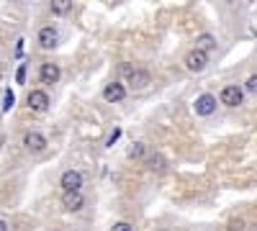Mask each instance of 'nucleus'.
<instances>
[{
	"mask_svg": "<svg viewBox=\"0 0 257 231\" xmlns=\"http://www.w3.org/2000/svg\"><path fill=\"white\" fill-rule=\"evenodd\" d=\"M185 70L188 72H193V75H201L206 67H208V54H203V52H198V49H190L188 54H185Z\"/></svg>",
	"mask_w": 257,
	"mask_h": 231,
	"instance_id": "f257e3e1",
	"label": "nucleus"
},
{
	"mask_svg": "<svg viewBox=\"0 0 257 231\" xmlns=\"http://www.w3.org/2000/svg\"><path fill=\"white\" fill-rule=\"evenodd\" d=\"M59 187L64 193H80V187H82V172L80 170H64L62 177H59Z\"/></svg>",
	"mask_w": 257,
	"mask_h": 231,
	"instance_id": "f03ea898",
	"label": "nucleus"
},
{
	"mask_svg": "<svg viewBox=\"0 0 257 231\" xmlns=\"http://www.w3.org/2000/svg\"><path fill=\"white\" fill-rule=\"evenodd\" d=\"M59 77H62L59 65H54V62H41V67H39V80H41V85H57Z\"/></svg>",
	"mask_w": 257,
	"mask_h": 231,
	"instance_id": "7ed1b4c3",
	"label": "nucleus"
},
{
	"mask_svg": "<svg viewBox=\"0 0 257 231\" xmlns=\"http://www.w3.org/2000/svg\"><path fill=\"white\" fill-rule=\"evenodd\" d=\"M36 41H39L41 49H54V47L59 44V31H57V26H41L39 34H36Z\"/></svg>",
	"mask_w": 257,
	"mask_h": 231,
	"instance_id": "20e7f679",
	"label": "nucleus"
},
{
	"mask_svg": "<svg viewBox=\"0 0 257 231\" xmlns=\"http://www.w3.org/2000/svg\"><path fill=\"white\" fill-rule=\"evenodd\" d=\"M219 100H221V106L237 108V106H242V100H244V90H242V88H237V85H226V88L221 90Z\"/></svg>",
	"mask_w": 257,
	"mask_h": 231,
	"instance_id": "39448f33",
	"label": "nucleus"
},
{
	"mask_svg": "<svg viewBox=\"0 0 257 231\" xmlns=\"http://www.w3.org/2000/svg\"><path fill=\"white\" fill-rule=\"evenodd\" d=\"M193 111H196V116H211L213 111H216V95H211V93H203L196 98V103H193Z\"/></svg>",
	"mask_w": 257,
	"mask_h": 231,
	"instance_id": "423d86ee",
	"label": "nucleus"
},
{
	"mask_svg": "<svg viewBox=\"0 0 257 231\" xmlns=\"http://www.w3.org/2000/svg\"><path fill=\"white\" fill-rule=\"evenodd\" d=\"M24 146H26L31 154H41L49 144H47V139L41 136L39 131H26V134H24Z\"/></svg>",
	"mask_w": 257,
	"mask_h": 231,
	"instance_id": "0eeeda50",
	"label": "nucleus"
},
{
	"mask_svg": "<svg viewBox=\"0 0 257 231\" xmlns=\"http://www.w3.org/2000/svg\"><path fill=\"white\" fill-rule=\"evenodd\" d=\"M26 103H29V108H31L34 113H44V111L49 108V95H47L44 90H31V93L26 95Z\"/></svg>",
	"mask_w": 257,
	"mask_h": 231,
	"instance_id": "6e6552de",
	"label": "nucleus"
},
{
	"mask_svg": "<svg viewBox=\"0 0 257 231\" xmlns=\"http://www.w3.org/2000/svg\"><path fill=\"white\" fill-rule=\"evenodd\" d=\"M123 98H126V85H121L118 80L108 82V85L103 88V100L105 103H121Z\"/></svg>",
	"mask_w": 257,
	"mask_h": 231,
	"instance_id": "1a4fd4ad",
	"label": "nucleus"
},
{
	"mask_svg": "<svg viewBox=\"0 0 257 231\" xmlns=\"http://www.w3.org/2000/svg\"><path fill=\"white\" fill-rule=\"evenodd\" d=\"M82 205H85V195H82V193H64V195H62V208H64L67 213L82 211Z\"/></svg>",
	"mask_w": 257,
	"mask_h": 231,
	"instance_id": "9d476101",
	"label": "nucleus"
},
{
	"mask_svg": "<svg viewBox=\"0 0 257 231\" xmlns=\"http://www.w3.org/2000/svg\"><path fill=\"white\" fill-rule=\"evenodd\" d=\"M126 82H128V88H134V90H144V88L152 85V75H149L147 70H142V67H137V72L128 77Z\"/></svg>",
	"mask_w": 257,
	"mask_h": 231,
	"instance_id": "9b49d317",
	"label": "nucleus"
},
{
	"mask_svg": "<svg viewBox=\"0 0 257 231\" xmlns=\"http://www.w3.org/2000/svg\"><path fill=\"white\" fill-rule=\"evenodd\" d=\"M147 170L149 172H165L167 170V159H165V154H160V152H155V154H149L147 157Z\"/></svg>",
	"mask_w": 257,
	"mask_h": 231,
	"instance_id": "f8f14e48",
	"label": "nucleus"
},
{
	"mask_svg": "<svg viewBox=\"0 0 257 231\" xmlns=\"http://www.w3.org/2000/svg\"><path fill=\"white\" fill-rule=\"evenodd\" d=\"M196 49H198V52H203V54L213 52V49H216V36H211V34H201V36L196 39Z\"/></svg>",
	"mask_w": 257,
	"mask_h": 231,
	"instance_id": "ddd939ff",
	"label": "nucleus"
},
{
	"mask_svg": "<svg viewBox=\"0 0 257 231\" xmlns=\"http://www.w3.org/2000/svg\"><path fill=\"white\" fill-rule=\"evenodd\" d=\"M144 152H147L144 141H134V144L126 149V157H128V159H142V157H144Z\"/></svg>",
	"mask_w": 257,
	"mask_h": 231,
	"instance_id": "4468645a",
	"label": "nucleus"
},
{
	"mask_svg": "<svg viewBox=\"0 0 257 231\" xmlns=\"http://www.w3.org/2000/svg\"><path fill=\"white\" fill-rule=\"evenodd\" d=\"M70 8H72L70 0H57V3H52V13H54V16H64Z\"/></svg>",
	"mask_w": 257,
	"mask_h": 231,
	"instance_id": "2eb2a0df",
	"label": "nucleus"
},
{
	"mask_svg": "<svg viewBox=\"0 0 257 231\" xmlns=\"http://www.w3.org/2000/svg\"><path fill=\"white\" fill-rule=\"evenodd\" d=\"M134 72H137V67L132 65V62H121V65H118V75H121L123 80H128Z\"/></svg>",
	"mask_w": 257,
	"mask_h": 231,
	"instance_id": "dca6fc26",
	"label": "nucleus"
},
{
	"mask_svg": "<svg viewBox=\"0 0 257 231\" xmlns=\"http://www.w3.org/2000/svg\"><path fill=\"white\" fill-rule=\"evenodd\" d=\"M13 106H16V95H13V90H6V95H3V113H8Z\"/></svg>",
	"mask_w": 257,
	"mask_h": 231,
	"instance_id": "f3484780",
	"label": "nucleus"
},
{
	"mask_svg": "<svg viewBox=\"0 0 257 231\" xmlns=\"http://www.w3.org/2000/svg\"><path fill=\"white\" fill-rule=\"evenodd\" d=\"M244 90H247V93H252V95H257V75H252V77L244 82Z\"/></svg>",
	"mask_w": 257,
	"mask_h": 231,
	"instance_id": "a211bd4d",
	"label": "nucleus"
},
{
	"mask_svg": "<svg viewBox=\"0 0 257 231\" xmlns=\"http://www.w3.org/2000/svg\"><path fill=\"white\" fill-rule=\"evenodd\" d=\"M111 231H134V226L128 223V221H118V223L111 226Z\"/></svg>",
	"mask_w": 257,
	"mask_h": 231,
	"instance_id": "6ab92c4d",
	"label": "nucleus"
},
{
	"mask_svg": "<svg viewBox=\"0 0 257 231\" xmlns=\"http://www.w3.org/2000/svg\"><path fill=\"white\" fill-rule=\"evenodd\" d=\"M118 139H121V129H113V134L108 136V141H105V146H113Z\"/></svg>",
	"mask_w": 257,
	"mask_h": 231,
	"instance_id": "aec40b11",
	"label": "nucleus"
},
{
	"mask_svg": "<svg viewBox=\"0 0 257 231\" xmlns=\"http://www.w3.org/2000/svg\"><path fill=\"white\" fill-rule=\"evenodd\" d=\"M16 80H18V85H24V80H26V65H21V67H18Z\"/></svg>",
	"mask_w": 257,
	"mask_h": 231,
	"instance_id": "412c9836",
	"label": "nucleus"
},
{
	"mask_svg": "<svg viewBox=\"0 0 257 231\" xmlns=\"http://www.w3.org/2000/svg\"><path fill=\"white\" fill-rule=\"evenodd\" d=\"M229 228H231V231H239V228H242V221H231Z\"/></svg>",
	"mask_w": 257,
	"mask_h": 231,
	"instance_id": "4be33fe9",
	"label": "nucleus"
},
{
	"mask_svg": "<svg viewBox=\"0 0 257 231\" xmlns=\"http://www.w3.org/2000/svg\"><path fill=\"white\" fill-rule=\"evenodd\" d=\"M0 231H8V223H6L3 218H0Z\"/></svg>",
	"mask_w": 257,
	"mask_h": 231,
	"instance_id": "5701e85b",
	"label": "nucleus"
}]
</instances>
